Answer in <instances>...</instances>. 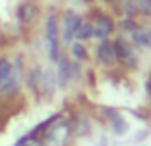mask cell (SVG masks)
I'll use <instances>...</instances> for the list:
<instances>
[{"instance_id": "obj_14", "label": "cell", "mask_w": 151, "mask_h": 146, "mask_svg": "<svg viewBox=\"0 0 151 146\" xmlns=\"http://www.w3.org/2000/svg\"><path fill=\"white\" fill-rule=\"evenodd\" d=\"M113 50H115V58H117V62H121L122 58L132 50V46H130V42H128L126 37H117V38H113Z\"/></svg>"}, {"instance_id": "obj_7", "label": "cell", "mask_w": 151, "mask_h": 146, "mask_svg": "<svg viewBox=\"0 0 151 146\" xmlns=\"http://www.w3.org/2000/svg\"><path fill=\"white\" fill-rule=\"evenodd\" d=\"M40 15V6L35 0H25L17 6V19L23 25H33Z\"/></svg>"}, {"instance_id": "obj_17", "label": "cell", "mask_w": 151, "mask_h": 146, "mask_svg": "<svg viewBox=\"0 0 151 146\" xmlns=\"http://www.w3.org/2000/svg\"><path fill=\"white\" fill-rule=\"evenodd\" d=\"M117 27L122 31L124 35H132V33H136L138 29H140V23H138V19H134V17H124V19H119V23H117Z\"/></svg>"}, {"instance_id": "obj_15", "label": "cell", "mask_w": 151, "mask_h": 146, "mask_svg": "<svg viewBox=\"0 0 151 146\" xmlns=\"http://www.w3.org/2000/svg\"><path fill=\"white\" fill-rule=\"evenodd\" d=\"M69 46H71V50H69L71 56H73L77 62H81V64H82V62H86V60L90 58V56H88V50H86V46H84V42H81V41H73Z\"/></svg>"}, {"instance_id": "obj_19", "label": "cell", "mask_w": 151, "mask_h": 146, "mask_svg": "<svg viewBox=\"0 0 151 146\" xmlns=\"http://www.w3.org/2000/svg\"><path fill=\"white\" fill-rule=\"evenodd\" d=\"M138 15L151 17V0H138Z\"/></svg>"}, {"instance_id": "obj_12", "label": "cell", "mask_w": 151, "mask_h": 146, "mask_svg": "<svg viewBox=\"0 0 151 146\" xmlns=\"http://www.w3.org/2000/svg\"><path fill=\"white\" fill-rule=\"evenodd\" d=\"M55 86H58V79H55V73L52 69H46L42 73V81H40V90L46 98H52V94L55 92Z\"/></svg>"}, {"instance_id": "obj_20", "label": "cell", "mask_w": 151, "mask_h": 146, "mask_svg": "<svg viewBox=\"0 0 151 146\" xmlns=\"http://www.w3.org/2000/svg\"><path fill=\"white\" fill-rule=\"evenodd\" d=\"M82 75V65H81V62H77V60H73L69 64V77H71V81L73 79H78Z\"/></svg>"}, {"instance_id": "obj_5", "label": "cell", "mask_w": 151, "mask_h": 146, "mask_svg": "<svg viewBox=\"0 0 151 146\" xmlns=\"http://www.w3.org/2000/svg\"><path fill=\"white\" fill-rule=\"evenodd\" d=\"M94 27H96V38H100V41H103V38H109L111 35L117 31V23H115L113 15L105 14V12H94Z\"/></svg>"}, {"instance_id": "obj_1", "label": "cell", "mask_w": 151, "mask_h": 146, "mask_svg": "<svg viewBox=\"0 0 151 146\" xmlns=\"http://www.w3.org/2000/svg\"><path fill=\"white\" fill-rule=\"evenodd\" d=\"M23 79H25V64L21 56H17L15 60L0 56V94L2 96L17 94Z\"/></svg>"}, {"instance_id": "obj_3", "label": "cell", "mask_w": 151, "mask_h": 146, "mask_svg": "<svg viewBox=\"0 0 151 146\" xmlns=\"http://www.w3.org/2000/svg\"><path fill=\"white\" fill-rule=\"evenodd\" d=\"M71 123L63 119L61 115L48 127V131L42 137V146H65L71 139Z\"/></svg>"}, {"instance_id": "obj_16", "label": "cell", "mask_w": 151, "mask_h": 146, "mask_svg": "<svg viewBox=\"0 0 151 146\" xmlns=\"http://www.w3.org/2000/svg\"><path fill=\"white\" fill-rule=\"evenodd\" d=\"M119 64H121L122 69H126V71H134V69H138V65H140V56H138V52L132 48Z\"/></svg>"}, {"instance_id": "obj_8", "label": "cell", "mask_w": 151, "mask_h": 146, "mask_svg": "<svg viewBox=\"0 0 151 146\" xmlns=\"http://www.w3.org/2000/svg\"><path fill=\"white\" fill-rule=\"evenodd\" d=\"M128 42L134 50H149L151 48V27H140L136 33L128 35Z\"/></svg>"}, {"instance_id": "obj_9", "label": "cell", "mask_w": 151, "mask_h": 146, "mask_svg": "<svg viewBox=\"0 0 151 146\" xmlns=\"http://www.w3.org/2000/svg\"><path fill=\"white\" fill-rule=\"evenodd\" d=\"M69 56H67L65 52L59 54V58L55 60V65H58V71H55V79H58V86H61V89H65L67 85H69L71 77H69Z\"/></svg>"}, {"instance_id": "obj_10", "label": "cell", "mask_w": 151, "mask_h": 146, "mask_svg": "<svg viewBox=\"0 0 151 146\" xmlns=\"http://www.w3.org/2000/svg\"><path fill=\"white\" fill-rule=\"evenodd\" d=\"M103 110V113H105V117L111 121V125H113V131L117 133V135H121V133H124L126 131V121L122 119V115L117 112V110H113V108H101Z\"/></svg>"}, {"instance_id": "obj_4", "label": "cell", "mask_w": 151, "mask_h": 146, "mask_svg": "<svg viewBox=\"0 0 151 146\" xmlns=\"http://www.w3.org/2000/svg\"><path fill=\"white\" fill-rule=\"evenodd\" d=\"M84 19L73 10H67L65 15H63V29H61V42L69 46L71 42L75 41V35H77L78 27L82 25Z\"/></svg>"}, {"instance_id": "obj_11", "label": "cell", "mask_w": 151, "mask_h": 146, "mask_svg": "<svg viewBox=\"0 0 151 146\" xmlns=\"http://www.w3.org/2000/svg\"><path fill=\"white\" fill-rule=\"evenodd\" d=\"M42 73H44V69H42V65H38V64H35L33 68H31L29 71L25 73V81H27V86H29V89H33L35 92H38V90H40Z\"/></svg>"}, {"instance_id": "obj_22", "label": "cell", "mask_w": 151, "mask_h": 146, "mask_svg": "<svg viewBox=\"0 0 151 146\" xmlns=\"http://www.w3.org/2000/svg\"><path fill=\"white\" fill-rule=\"evenodd\" d=\"M103 2H107V4H113V2H117V0H103Z\"/></svg>"}, {"instance_id": "obj_6", "label": "cell", "mask_w": 151, "mask_h": 146, "mask_svg": "<svg viewBox=\"0 0 151 146\" xmlns=\"http://www.w3.org/2000/svg\"><path fill=\"white\" fill-rule=\"evenodd\" d=\"M96 62L105 69H111L117 64L115 50H113V41L111 38H103V41H100V44L96 46Z\"/></svg>"}, {"instance_id": "obj_21", "label": "cell", "mask_w": 151, "mask_h": 146, "mask_svg": "<svg viewBox=\"0 0 151 146\" xmlns=\"http://www.w3.org/2000/svg\"><path fill=\"white\" fill-rule=\"evenodd\" d=\"M81 2H84V4H92L94 0H81Z\"/></svg>"}, {"instance_id": "obj_18", "label": "cell", "mask_w": 151, "mask_h": 146, "mask_svg": "<svg viewBox=\"0 0 151 146\" xmlns=\"http://www.w3.org/2000/svg\"><path fill=\"white\" fill-rule=\"evenodd\" d=\"M121 12L124 17H136L138 15V0H121Z\"/></svg>"}, {"instance_id": "obj_13", "label": "cell", "mask_w": 151, "mask_h": 146, "mask_svg": "<svg viewBox=\"0 0 151 146\" xmlns=\"http://www.w3.org/2000/svg\"><path fill=\"white\" fill-rule=\"evenodd\" d=\"M96 38V27H94L92 21H82V25L78 27L77 35H75V41H81V42H86V41H92Z\"/></svg>"}, {"instance_id": "obj_2", "label": "cell", "mask_w": 151, "mask_h": 146, "mask_svg": "<svg viewBox=\"0 0 151 146\" xmlns=\"http://www.w3.org/2000/svg\"><path fill=\"white\" fill-rule=\"evenodd\" d=\"M44 38H46V50H48L50 62H54L61 54V31H59V19L55 14H50L46 17L44 25Z\"/></svg>"}]
</instances>
